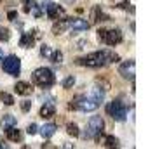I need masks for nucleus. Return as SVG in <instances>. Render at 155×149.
Wrapping results in <instances>:
<instances>
[{"label": "nucleus", "mask_w": 155, "mask_h": 149, "mask_svg": "<svg viewBox=\"0 0 155 149\" xmlns=\"http://www.w3.org/2000/svg\"><path fill=\"white\" fill-rule=\"evenodd\" d=\"M122 31L119 28H113V29H106V36H105V43L106 45H117V43L122 42Z\"/></svg>", "instance_id": "nucleus-9"}, {"label": "nucleus", "mask_w": 155, "mask_h": 149, "mask_svg": "<svg viewBox=\"0 0 155 149\" xmlns=\"http://www.w3.org/2000/svg\"><path fill=\"white\" fill-rule=\"evenodd\" d=\"M89 23H87V19H82V17H73V19H70V26L68 28L73 29V31H85V29H89Z\"/></svg>", "instance_id": "nucleus-10"}, {"label": "nucleus", "mask_w": 155, "mask_h": 149, "mask_svg": "<svg viewBox=\"0 0 155 149\" xmlns=\"http://www.w3.org/2000/svg\"><path fill=\"white\" fill-rule=\"evenodd\" d=\"M54 134H56V125H54V123H45V125L40 128V135H42L44 139H51Z\"/></svg>", "instance_id": "nucleus-16"}, {"label": "nucleus", "mask_w": 155, "mask_h": 149, "mask_svg": "<svg viewBox=\"0 0 155 149\" xmlns=\"http://www.w3.org/2000/svg\"><path fill=\"white\" fill-rule=\"evenodd\" d=\"M99 107V104L96 102V101H92L91 97H78V104H77V109L78 111H84V113H87V111H96Z\"/></svg>", "instance_id": "nucleus-8"}, {"label": "nucleus", "mask_w": 155, "mask_h": 149, "mask_svg": "<svg viewBox=\"0 0 155 149\" xmlns=\"http://www.w3.org/2000/svg\"><path fill=\"white\" fill-rule=\"evenodd\" d=\"M105 146L108 149H120V142H119V139L115 137V135H108L105 139Z\"/></svg>", "instance_id": "nucleus-20"}, {"label": "nucleus", "mask_w": 155, "mask_h": 149, "mask_svg": "<svg viewBox=\"0 0 155 149\" xmlns=\"http://www.w3.org/2000/svg\"><path fill=\"white\" fill-rule=\"evenodd\" d=\"M40 54H42L44 57H51V54H52V50H51V47L47 45V43H44L42 47H40Z\"/></svg>", "instance_id": "nucleus-26"}, {"label": "nucleus", "mask_w": 155, "mask_h": 149, "mask_svg": "<svg viewBox=\"0 0 155 149\" xmlns=\"http://www.w3.org/2000/svg\"><path fill=\"white\" fill-rule=\"evenodd\" d=\"M105 128V121L101 116H91L87 125H85V132H84V139H96L99 134H103Z\"/></svg>", "instance_id": "nucleus-3"}, {"label": "nucleus", "mask_w": 155, "mask_h": 149, "mask_svg": "<svg viewBox=\"0 0 155 149\" xmlns=\"http://www.w3.org/2000/svg\"><path fill=\"white\" fill-rule=\"evenodd\" d=\"M113 7H127V0H110Z\"/></svg>", "instance_id": "nucleus-28"}, {"label": "nucleus", "mask_w": 155, "mask_h": 149, "mask_svg": "<svg viewBox=\"0 0 155 149\" xmlns=\"http://www.w3.org/2000/svg\"><path fill=\"white\" fill-rule=\"evenodd\" d=\"M68 26H70V19H59V21L54 23V26H52V33H54V35H59V33H63Z\"/></svg>", "instance_id": "nucleus-15"}, {"label": "nucleus", "mask_w": 155, "mask_h": 149, "mask_svg": "<svg viewBox=\"0 0 155 149\" xmlns=\"http://www.w3.org/2000/svg\"><path fill=\"white\" fill-rule=\"evenodd\" d=\"M54 113H56L54 104H44V106L40 107V116H42V118H51V116H54Z\"/></svg>", "instance_id": "nucleus-18"}, {"label": "nucleus", "mask_w": 155, "mask_h": 149, "mask_svg": "<svg viewBox=\"0 0 155 149\" xmlns=\"http://www.w3.org/2000/svg\"><path fill=\"white\" fill-rule=\"evenodd\" d=\"M21 109L25 111V113L30 111V109H31V102H30V101H23V102H21Z\"/></svg>", "instance_id": "nucleus-32"}, {"label": "nucleus", "mask_w": 155, "mask_h": 149, "mask_svg": "<svg viewBox=\"0 0 155 149\" xmlns=\"http://www.w3.org/2000/svg\"><path fill=\"white\" fill-rule=\"evenodd\" d=\"M31 78H33V82H35L37 85L44 87V88L54 85V82H56L54 73H52L49 68H38V70H35L33 75H31Z\"/></svg>", "instance_id": "nucleus-2"}, {"label": "nucleus", "mask_w": 155, "mask_h": 149, "mask_svg": "<svg viewBox=\"0 0 155 149\" xmlns=\"http://www.w3.org/2000/svg\"><path fill=\"white\" fill-rule=\"evenodd\" d=\"M51 59H52V63L61 64L63 63V52H61V50H54V52L51 54Z\"/></svg>", "instance_id": "nucleus-24"}, {"label": "nucleus", "mask_w": 155, "mask_h": 149, "mask_svg": "<svg viewBox=\"0 0 155 149\" xmlns=\"http://www.w3.org/2000/svg\"><path fill=\"white\" fill-rule=\"evenodd\" d=\"M63 4H73V2H77V0H61Z\"/></svg>", "instance_id": "nucleus-36"}, {"label": "nucleus", "mask_w": 155, "mask_h": 149, "mask_svg": "<svg viewBox=\"0 0 155 149\" xmlns=\"http://www.w3.org/2000/svg\"><path fill=\"white\" fill-rule=\"evenodd\" d=\"M89 97H91L92 101H96L98 104H101V102L105 101V90H101V87H99V85L92 87V90H91V94H89Z\"/></svg>", "instance_id": "nucleus-14"}, {"label": "nucleus", "mask_w": 155, "mask_h": 149, "mask_svg": "<svg viewBox=\"0 0 155 149\" xmlns=\"http://www.w3.org/2000/svg\"><path fill=\"white\" fill-rule=\"evenodd\" d=\"M119 56L112 52V50H99V52H92L85 57H78L75 63L78 66H87V68H101L110 63H117Z\"/></svg>", "instance_id": "nucleus-1"}, {"label": "nucleus", "mask_w": 155, "mask_h": 149, "mask_svg": "<svg viewBox=\"0 0 155 149\" xmlns=\"http://www.w3.org/2000/svg\"><path fill=\"white\" fill-rule=\"evenodd\" d=\"M16 123H18L16 116H12V114H4L2 120H0V127H2V130H9V128L16 127Z\"/></svg>", "instance_id": "nucleus-12"}, {"label": "nucleus", "mask_w": 155, "mask_h": 149, "mask_svg": "<svg viewBox=\"0 0 155 149\" xmlns=\"http://www.w3.org/2000/svg\"><path fill=\"white\" fill-rule=\"evenodd\" d=\"M73 85H75V76H73V75H70V76L63 82V87H64V88H71Z\"/></svg>", "instance_id": "nucleus-27"}, {"label": "nucleus", "mask_w": 155, "mask_h": 149, "mask_svg": "<svg viewBox=\"0 0 155 149\" xmlns=\"http://www.w3.org/2000/svg\"><path fill=\"white\" fill-rule=\"evenodd\" d=\"M9 38H11V29L0 26V42H7Z\"/></svg>", "instance_id": "nucleus-25"}, {"label": "nucleus", "mask_w": 155, "mask_h": 149, "mask_svg": "<svg viewBox=\"0 0 155 149\" xmlns=\"http://www.w3.org/2000/svg\"><path fill=\"white\" fill-rule=\"evenodd\" d=\"M0 149H11V147H9L7 144H2V142H0Z\"/></svg>", "instance_id": "nucleus-34"}, {"label": "nucleus", "mask_w": 155, "mask_h": 149, "mask_svg": "<svg viewBox=\"0 0 155 149\" xmlns=\"http://www.w3.org/2000/svg\"><path fill=\"white\" fill-rule=\"evenodd\" d=\"M28 5H31V7H30V12L35 16V17H40V16H42V9H40V5H38L37 2H30Z\"/></svg>", "instance_id": "nucleus-23"}, {"label": "nucleus", "mask_w": 155, "mask_h": 149, "mask_svg": "<svg viewBox=\"0 0 155 149\" xmlns=\"http://www.w3.org/2000/svg\"><path fill=\"white\" fill-rule=\"evenodd\" d=\"M119 73L122 75V78L134 80V75H136V63H134L133 59L124 61V63L119 66Z\"/></svg>", "instance_id": "nucleus-7"}, {"label": "nucleus", "mask_w": 155, "mask_h": 149, "mask_svg": "<svg viewBox=\"0 0 155 149\" xmlns=\"http://www.w3.org/2000/svg\"><path fill=\"white\" fill-rule=\"evenodd\" d=\"M2 59H4V50L0 49V61H2Z\"/></svg>", "instance_id": "nucleus-37"}, {"label": "nucleus", "mask_w": 155, "mask_h": 149, "mask_svg": "<svg viewBox=\"0 0 155 149\" xmlns=\"http://www.w3.org/2000/svg\"><path fill=\"white\" fill-rule=\"evenodd\" d=\"M23 149H30V147H28V146H25V147H23Z\"/></svg>", "instance_id": "nucleus-38"}, {"label": "nucleus", "mask_w": 155, "mask_h": 149, "mask_svg": "<svg viewBox=\"0 0 155 149\" xmlns=\"http://www.w3.org/2000/svg\"><path fill=\"white\" fill-rule=\"evenodd\" d=\"M26 132H28L30 135H35L37 132H38V127H37L35 123H31V125H28V128H26Z\"/></svg>", "instance_id": "nucleus-29"}, {"label": "nucleus", "mask_w": 155, "mask_h": 149, "mask_svg": "<svg viewBox=\"0 0 155 149\" xmlns=\"http://www.w3.org/2000/svg\"><path fill=\"white\" fill-rule=\"evenodd\" d=\"M0 102H4L5 106H12L14 104V97L7 92H0Z\"/></svg>", "instance_id": "nucleus-21"}, {"label": "nucleus", "mask_w": 155, "mask_h": 149, "mask_svg": "<svg viewBox=\"0 0 155 149\" xmlns=\"http://www.w3.org/2000/svg\"><path fill=\"white\" fill-rule=\"evenodd\" d=\"M71 147H73V146H71V144H68V142L63 146V149H71Z\"/></svg>", "instance_id": "nucleus-35"}, {"label": "nucleus", "mask_w": 155, "mask_h": 149, "mask_svg": "<svg viewBox=\"0 0 155 149\" xmlns=\"http://www.w3.org/2000/svg\"><path fill=\"white\" fill-rule=\"evenodd\" d=\"M14 90L19 94V95H30L33 88H31V85H30L28 82H18L14 85Z\"/></svg>", "instance_id": "nucleus-13"}, {"label": "nucleus", "mask_w": 155, "mask_h": 149, "mask_svg": "<svg viewBox=\"0 0 155 149\" xmlns=\"http://www.w3.org/2000/svg\"><path fill=\"white\" fill-rule=\"evenodd\" d=\"M66 134L71 135V137H78L80 132H78V127L75 123H68V125H66Z\"/></svg>", "instance_id": "nucleus-22"}, {"label": "nucleus", "mask_w": 155, "mask_h": 149, "mask_svg": "<svg viewBox=\"0 0 155 149\" xmlns=\"http://www.w3.org/2000/svg\"><path fill=\"white\" fill-rule=\"evenodd\" d=\"M2 68L11 76H18L19 71H21V61H19V57H16V56H7L2 59Z\"/></svg>", "instance_id": "nucleus-5"}, {"label": "nucleus", "mask_w": 155, "mask_h": 149, "mask_svg": "<svg viewBox=\"0 0 155 149\" xmlns=\"http://www.w3.org/2000/svg\"><path fill=\"white\" fill-rule=\"evenodd\" d=\"M91 19H92V23L110 21V16H106L105 12L101 11V7H99V5H96V7H92V11H91Z\"/></svg>", "instance_id": "nucleus-11"}, {"label": "nucleus", "mask_w": 155, "mask_h": 149, "mask_svg": "<svg viewBox=\"0 0 155 149\" xmlns=\"http://www.w3.org/2000/svg\"><path fill=\"white\" fill-rule=\"evenodd\" d=\"M40 9H44L51 19H56V21L59 19V17H63L64 16V9L59 7V5H56V4L51 2V0H44L42 4H40Z\"/></svg>", "instance_id": "nucleus-6"}, {"label": "nucleus", "mask_w": 155, "mask_h": 149, "mask_svg": "<svg viewBox=\"0 0 155 149\" xmlns=\"http://www.w3.org/2000/svg\"><path fill=\"white\" fill-rule=\"evenodd\" d=\"M105 36H106V29H105V28H99V29H98V38H99V42L105 43Z\"/></svg>", "instance_id": "nucleus-31"}, {"label": "nucleus", "mask_w": 155, "mask_h": 149, "mask_svg": "<svg viewBox=\"0 0 155 149\" xmlns=\"http://www.w3.org/2000/svg\"><path fill=\"white\" fill-rule=\"evenodd\" d=\"M33 43H35V38H33L31 33H23L21 40H19V45H21L23 49H30Z\"/></svg>", "instance_id": "nucleus-17"}, {"label": "nucleus", "mask_w": 155, "mask_h": 149, "mask_svg": "<svg viewBox=\"0 0 155 149\" xmlns=\"http://www.w3.org/2000/svg\"><path fill=\"white\" fill-rule=\"evenodd\" d=\"M7 17H9V21H16V19H18V12H16V11H9Z\"/></svg>", "instance_id": "nucleus-33"}, {"label": "nucleus", "mask_w": 155, "mask_h": 149, "mask_svg": "<svg viewBox=\"0 0 155 149\" xmlns=\"http://www.w3.org/2000/svg\"><path fill=\"white\" fill-rule=\"evenodd\" d=\"M96 83H98V85H103V90H110V83H108V82H106V80H101V78H98V82H96Z\"/></svg>", "instance_id": "nucleus-30"}, {"label": "nucleus", "mask_w": 155, "mask_h": 149, "mask_svg": "<svg viewBox=\"0 0 155 149\" xmlns=\"http://www.w3.org/2000/svg\"><path fill=\"white\" fill-rule=\"evenodd\" d=\"M5 137H7L9 141H12V142H19L21 141V132L12 127V128H9V130H5Z\"/></svg>", "instance_id": "nucleus-19"}, {"label": "nucleus", "mask_w": 155, "mask_h": 149, "mask_svg": "<svg viewBox=\"0 0 155 149\" xmlns=\"http://www.w3.org/2000/svg\"><path fill=\"white\" fill-rule=\"evenodd\" d=\"M106 113L110 114L115 121H124L126 116H127V109L120 101H112V102L106 106Z\"/></svg>", "instance_id": "nucleus-4"}]
</instances>
